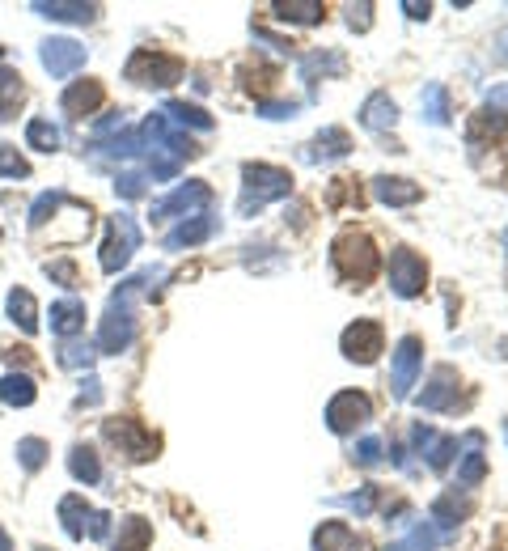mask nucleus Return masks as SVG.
<instances>
[{"instance_id": "1", "label": "nucleus", "mask_w": 508, "mask_h": 551, "mask_svg": "<svg viewBox=\"0 0 508 551\" xmlns=\"http://www.w3.org/2000/svg\"><path fill=\"white\" fill-rule=\"evenodd\" d=\"M132 297H136V284H132V280H123V284H119V293L111 297V306H106L102 327H98V344H94L98 352H123V348H132V340H136Z\"/></svg>"}, {"instance_id": "2", "label": "nucleus", "mask_w": 508, "mask_h": 551, "mask_svg": "<svg viewBox=\"0 0 508 551\" xmlns=\"http://www.w3.org/2000/svg\"><path fill=\"white\" fill-rule=\"evenodd\" d=\"M242 179H246L242 200H238V212H242V217H250V212L267 208L271 200H284V195L293 191V174L280 170V166H263V162H254V166L242 170Z\"/></svg>"}, {"instance_id": "3", "label": "nucleus", "mask_w": 508, "mask_h": 551, "mask_svg": "<svg viewBox=\"0 0 508 551\" xmlns=\"http://www.w3.org/2000/svg\"><path fill=\"white\" fill-rule=\"evenodd\" d=\"M331 263L343 280L352 284H369L377 276V246L365 234H339L331 246Z\"/></svg>"}, {"instance_id": "4", "label": "nucleus", "mask_w": 508, "mask_h": 551, "mask_svg": "<svg viewBox=\"0 0 508 551\" xmlns=\"http://www.w3.org/2000/svg\"><path fill=\"white\" fill-rule=\"evenodd\" d=\"M127 81H136V85H149V90H170L174 81H183V60L178 56H166V51H149V47H140L132 60H127Z\"/></svg>"}, {"instance_id": "5", "label": "nucleus", "mask_w": 508, "mask_h": 551, "mask_svg": "<svg viewBox=\"0 0 508 551\" xmlns=\"http://www.w3.org/2000/svg\"><path fill=\"white\" fill-rule=\"evenodd\" d=\"M136 251H140V225L127 212H119V217H111V234L102 242V272H111V276L123 272Z\"/></svg>"}, {"instance_id": "6", "label": "nucleus", "mask_w": 508, "mask_h": 551, "mask_svg": "<svg viewBox=\"0 0 508 551\" xmlns=\"http://www.w3.org/2000/svg\"><path fill=\"white\" fill-rule=\"evenodd\" d=\"M60 522H64V530L72 539H81V535L106 539V535H111V518H106L102 509L85 505L81 496H64V501H60Z\"/></svg>"}, {"instance_id": "7", "label": "nucleus", "mask_w": 508, "mask_h": 551, "mask_svg": "<svg viewBox=\"0 0 508 551\" xmlns=\"http://www.w3.org/2000/svg\"><path fill=\"white\" fill-rule=\"evenodd\" d=\"M208 204H212V187H208V183H183V187H174L166 200L153 204V217H157V221H170V217H204Z\"/></svg>"}, {"instance_id": "8", "label": "nucleus", "mask_w": 508, "mask_h": 551, "mask_svg": "<svg viewBox=\"0 0 508 551\" xmlns=\"http://www.w3.org/2000/svg\"><path fill=\"white\" fill-rule=\"evenodd\" d=\"M373 420V403L369 395H360V390H343L326 403V424H331V433H356L360 424Z\"/></svg>"}, {"instance_id": "9", "label": "nucleus", "mask_w": 508, "mask_h": 551, "mask_svg": "<svg viewBox=\"0 0 508 551\" xmlns=\"http://www.w3.org/2000/svg\"><path fill=\"white\" fill-rule=\"evenodd\" d=\"M381 344H386V331H381V323H373V318H356V323L343 331V340H339L343 357L356 361V365H373Z\"/></svg>"}, {"instance_id": "10", "label": "nucleus", "mask_w": 508, "mask_h": 551, "mask_svg": "<svg viewBox=\"0 0 508 551\" xmlns=\"http://www.w3.org/2000/svg\"><path fill=\"white\" fill-rule=\"evenodd\" d=\"M102 437L111 441V446H119L123 458H132V462H144V458L157 454V437L144 433L136 420H106L102 424Z\"/></svg>"}, {"instance_id": "11", "label": "nucleus", "mask_w": 508, "mask_h": 551, "mask_svg": "<svg viewBox=\"0 0 508 551\" xmlns=\"http://www.w3.org/2000/svg\"><path fill=\"white\" fill-rule=\"evenodd\" d=\"M424 284H428V263L415 251H407V246H398L390 255V289L398 297H420Z\"/></svg>"}, {"instance_id": "12", "label": "nucleus", "mask_w": 508, "mask_h": 551, "mask_svg": "<svg viewBox=\"0 0 508 551\" xmlns=\"http://www.w3.org/2000/svg\"><path fill=\"white\" fill-rule=\"evenodd\" d=\"M420 365H424V344L407 335L403 344L394 352V373H390V386H394V399H407L415 378H420Z\"/></svg>"}, {"instance_id": "13", "label": "nucleus", "mask_w": 508, "mask_h": 551, "mask_svg": "<svg viewBox=\"0 0 508 551\" xmlns=\"http://www.w3.org/2000/svg\"><path fill=\"white\" fill-rule=\"evenodd\" d=\"M39 60H43V68L51 77H72L85 64V47L77 39H47L39 47Z\"/></svg>"}, {"instance_id": "14", "label": "nucleus", "mask_w": 508, "mask_h": 551, "mask_svg": "<svg viewBox=\"0 0 508 551\" xmlns=\"http://www.w3.org/2000/svg\"><path fill=\"white\" fill-rule=\"evenodd\" d=\"M420 407L424 412H449V407H458V373H453L449 365L432 369V378H428L424 395H420Z\"/></svg>"}, {"instance_id": "15", "label": "nucleus", "mask_w": 508, "mask_h": 551, "mask_svg": "<svg viewBox=\"0 0 508 551\" xmlns=\"http://www.w3.org/2000/svg\"><path fill=\"white\" fill-rule=\"evenodd\" d=\"M458 484L462 488H479L487 475V458H483V433H466L458 446Z\"/></svg>"}, {"instance_id": "16", "label": "nucleus", "mask_w": 508, "mask_h": 551, "mask_svg": "<svg viewBox=\"0 0 508 551\" xmlns=\"http://www.w3.org/2000/svg\"><path fill=\"white\" fill-rule=\"evenodd\" d=\"M106 90H102V81H72L64 98H60V111L72 115V119H85V115H94L98 106H102Z\"/></svg>"}, {"instance_id": "17", "label": "nucleus", "mask_w": 508, "mask_h": 551, "mask_svg": "<svg viewBox=\"0 0 508 551\" xmlns=\"http://www.w3.org/2000/svg\"><path fill=\"white\" fill-rule=\"evenodd\" d=\"M411 441L420 446V454L428 458L432 471H445L449 458L458 454V441H453V437H441L437 429H424V424H415V429H411Z\"/></svg>"}, {"instance_id": "18", "label": "nucleus", "mask_w": 508, "mask_h": 551, "mask_svg": "<svg viewBox=\"0 0 508 551\" xmlns=\"http://www.w3.org/2000/svg\"><path fill=\"white\" fill-rule=\"evenodd\" d=\"M373 195L390 208H407V204H420L424 200V187L411 183V179H373Z\"/></svg>"}, {"instance_id": "19", "label": "nucleus", "mask_w": 508, "mask_h": 551, "mask_svg": "<svg viewBox=\"0 0 508 551\" xmlns=\"http://www.w3.org/2000/svg\"><path fill=\"white\" fill-rule=\"evenodd\" d=\"M314 551H365V543L348 522H322L314 535Z\"/></svg>"}, {"instance_id": "20", "label": "nucleus", "mask_w": 508, "mask_h": 551, "mask_svg": "<svg viewBox=\"0 0 508 551\" xmlns=\"http://www.w3.org/2000/svg\"><path fill=\"white\" fill-rule=\"evenodd\" d=\"M34 13L51 17V22H77V26H89L98 17V5H81V0H39Z\"/></svg>"}, {"instance_id": "21", "label": "nucleus", "mask_w": 508, "mask_h": 551, "mask_svg": "<svg viewBox=\"0 0 508 551\" xmlns=\"http://www.w3.org/2000/svg\"><path fill=\"white\" fill-rule=\"evenodd\" d=\"M81 327H85V306L77 297H64L51 306V331H56L60 340H77Z\"/></svg>"}, {"instance_id": "22", "label": "nucleus", "mask_w": 508, "mask_h": 551, "mask_svg": "<svg viewBox=\"0 0 508 551\" xmlns=\"http://www.w3.org/2000/svg\"><path fill=\"white\" fill-rule=\"evenodd\" d=\"M360 119H365V128H373V132H390L398 123V106L390 94H369L365 106H360Z\"/></svg>"}, {"instance_id": "23", "label": "nucleus", "mask_w": 508, "mask_h": 551, "mask_svg": "<svg viewBox=\"0 0 508 551\" xmlns=\"http://www.w3.org/2000/svg\"><path fill=\"white\" fill-rule=\"evenodd\" d=\"M149 543H153V522L123 518L119 522V535L111 539V551H149Z\"/></svg>"}, {"instance_id": "24", "label": "nucleus", "mask_w": 508, "mask_h": 551, "mask_svg": "<svg viewBox=\"0 0 508 551\" xmlns=\"http://www.w3.org/2000/svg\"><path fill=\"white\" fill-rule=\"evenodd\" d=\"M212 229H216V221L204 212V217H191V221L178 225L174 234L166 238V246H170V251H183V246H199L204 238H212Z\"/></svg>"}, {"instance_id": "25", "label": "nucleus", "mask_w": 508, "mask_h": 551, "mask_svg": "<svg viewBox=\"0 0 508 551\" xmlns=\"http://www.w3.org/2000/svg\"><path fill=\"white\" fill-rule=\"evenodd\" d=\"M348 149H352V136L348 132H343V128H326V132H318V140L310 145V153H305V157H310V162H331V157H343Z\"/></svg>"}, {"instance_id": "26", "label": "nucleus", "mask_w": 508, "mask_h": 551, "mask_svg": "<svg viewBox=\"0 0 508 551\" xmlns=\"http://www.w3.org/2000/svg\"><path fill=\"white\" fill-rule=\"evenodd\" d=\"M34 395H39V390H34L30 373H5V378H0V399L9 407H30Z\"/></svg>"}, {"instance_id": "27", "label": "nucleus", "mask_w": 508, "mask_h": 551, "mask_svg": "<svg viewBox=\"0 0 508 551\" xmlns=\"http://www.w3.org/2000/svg\"><path fill=\"white\" fill-rule=\"evenodd\" d=\"M271 9H276L280 22H297V26H314L326 13L318 0H280V5H271Z\"/></svg>"}, {"instance_id": "28", "label": "nucleus", "mask_w": 508, "mask_h": 551, "mask_svg": "<svg viewBox=\"0 0 508 551\" xmlns=\"http://www.w3.org/2000/svg\"><path fill=\"white\" fill-rule=\"evenodd\" d=\"M9 318H13V323L22 327L26 335L39 331V306H34V297H30L26 289H13V293H9Z\"/></svg>"}, {"instance_id": "29", "label": "nucleus", "mask_w": 508, "mask_h": 551, "mask_svg": "<svg viewBox=\"0 0 508 551\" xmlns=\"http://www.w3.org/2000/svg\"><path fill=\"white\" fill-rule=\"evenodd\" d=\"M68 471H72V479H77V484H98V479H102L98 454L89 450V446H72V454H68Z\"/></svg>"}, {"instance_id": "30", "label": "nucleus", "mask_w": 508, "mask_h": 551, "mask_svg": "<svg viewBox=\"0 0 508 551\" xmlns=\"http://www.w3.org/2000/svg\"><path fill=\"white\" fill-rule=\"evenodd\" d=\"M26 145L39 153H56L60 149V128L51 119H30L26 123Z\"/></svg>"}, {"instance_id": "31", "label": "nucleus", "mask_w": 508, "mask_h": 551, "mask_svg": "<svg viewBox=\"0 0 508 551\" xmlns=\"http://www.w3.org/2000/svg\"><path fill=\"white\" fill-rule=\"evenodd\" d=\"M343 68H348V64H343L339 51H314V56L301 60V77L305 81H318V73L326 77V73H343Z\"/></svg>"}, {"instance_id": "32", "label": "nucleus", "mask_w": 508, "mask_h": 551, "mask_svg": "<svg viewBox=\"0 0 508 551\" xmlns=\"http://www.w3.org/2000/svg\"><path fill=\"white\" fill-rule=\"evenodd\" d=\"M161 115L174 119V123H183V128H199V132L212 128V115L199 111V106H191V102H166V111H161Z\"/></svg>"}, {"instance_id": "33", "label": "nucleus", "mask_w": 508, "mask_h": 551, "mask_svg": "<svg viewBox=\"0 0 508 551\" xmlns=\"http://www.w3.org/2000/svg\"><path fill=\"white\" fill-rule=\"evenodd\" d=\"M466 513H470V505H466V501H458V492H449V496H441V501L432 505V522L449 530V526H458V522L466 518Z\"/></svg>"}, {"instance_id": "34", "label": "nucleus", "mask_w": 508, "mask_h": 551, "mask_svg": "<svg viewBox=\"0 0 508 551\" xmlns=\"http://www.w3.org/2000/svg\"><path fill=\"white\" fill-rule=\"evenodd\" d=\"M424 115H428V123H449V94H445V85H428L424 90Z\"/></svg>"}, {"instance_id": "35", "label": "nucleus", "mask_w": 508, "mask_h": 551, "mask_svg": "<svg viewBox=\"0 0 508 551\" xmlns=\"http://www.w3.org/2000/svg\"><path fill=\"white\" fill-rule=\"evenodd\" d=\"M437 539H441L437 530H432L428 522H420L403 543H394V547H386V551H437Z\"/></svg>"}, {"instance_id": "36", "label": "nucleus", "mask_w": 508, "mask_h": 551, "mask_svg": "<svg viewBox=\"0 0 508 551\" xmlns=\"http://www.w3.org/2000/svg\"><path fill=\"white\" fill-rule=\"evenodd\" d=\"M17 462H22L26 471H39L43 462H47V441H39V437H22V441H17Z\"/></svg>"}, {"instance_id": "37", "label": "nucleus", "mask_w": 508, "mask_h": 551, "mask_svg": "<svg viewBox=\"0 0 508 551\" xmlns=\"http://www.w3.org/2000/svg\"><path fill=\"white\" fill-rule=\"evenodd\" d=\"M94 357H98V352L94 348H89V344H81V340H64V348H60V365L64 369H89V365H94Z\"/></svg>"}, {"instance_id": "38", "label": "nucleus", "mask_w": 508, "mask_h": 551, "mask_svg": "<svg viewBox=\"0 0 508 551\" xmlns=\"http://www.w3.org/2000/svg\"><path fill=\"white\" fill-rule=\"evenodd\" d=\"M64 204V191H43L39 200H34V208H30V225L39 229V225H47L51 217H56V208Z\"/></svg>"}, {"instance_id": "39", "label": "nucleus", "mask_w": 508, "mask_h": 551, "mask_svg": "<svg viewBox=\"0 0 508 551\" xmlns=\"http://www.w3.org/2000/svg\"><path fill=\"white\" fill-rule=\"evenodd\" d=\"M0 174L5 179H30V162L13 145H0Z\"/></svg>"}, {"instance_id": "40", "label": "nucleus", "mask_w": 508, "mask_h": 551, "mask_svg": "<svg viewBox=\"0 0 508 551\" xmlns=\"http://www.w3.org/2000/svg\"><path fill=\"white\" fill-rule=\"evenodd\" d=\"M339 505H348V509H356L360 518H365V513H373V505H377V488H360L352 496H339Z\"/></svg>"}, {"instance_id": "41", "label": "nucleus", "mask_w": 508, "mask_h": 551, "mask_svg": "<svg viewBox=\"0 0 508 551\" xmlns=\"http://www.w3.org/2000/svg\"><path fill=\"white\" fill-rule=\"evenodd\" d=\"M352 458L360 462V467H377V462H381V437H365Z\"/></svg>"}, {"instance_id": "42", "label": "nucleus", "mask_w": 508, "mask_h": 551, "mask_svg": "<svg viewBox=\"0 0 508 551\" xmlns=\"http://www.w3.org/2000/svg\"><path fill=\"white\" fill-rule=\"evenodd\" d=\"M47 276L60 280L64 289H72V284H77V263H72V259H56V263H47Z\"/></svg>"}, {"instance_id": "43", "label": "nucleus", "mask_w": 508, "mask_h": 551, "mask_svg": "<svg viewBox=\"0 0 508 551\" xmlns=\"http://www.w3.org/2000/svg\"><path fill=\"white\" fill-rule=\"evenodd\" d=\"M22 98V77L13 68H0V102H17Z\"/></svg>"}, {"instance_id": "44", "label": "nucleus", "mask_w": 508, "mask_h": 551, "mask_svg": "<svg viewBox=\"0 0 508 551\" xmlns=\"http://www.w3.org/2000/svg\"><path fill=\"white\" fill-rule=\"evenodd\" d=\"M144 179H149V174H119L115 191L123 195V200H136V195H144Z\"/></svg>"}, {"instance_id": "45", "label": "nucleus", "mask_w": 508, "mask_h": 551, "mask_svg": "<svg viewBox=\"0 0 508 551\" xmlns=\"http://www.w3.org/2000/svg\"><path fill=\"white\" fill-rule=\"evenodd\" d=\"M259 115L263 119H293L297 115V102H259Z\"/></svg>"}, {"instance_id": "46", "label": "nucleus", "mask_w": 508, "mask_h": 551, "mask_svg": "<svg viewBox=\"0 0 508 551\" xmlns=\"http://www.w3.org/2000/svg\"><path fill=\"white\" fill-rule=\"evenodd\" d=\"M348 26L352 30H369L373 26V5H352L348 9Z\"/></svg>"}, {"instance_id": "47", "label": "nucleus", "mask_w": 508, "mask_h": 551, "mask_svg": "<svg viewBox=\"0 0 508 551\" xmlns=\"http://www.w3.org/2000/svg\"><path fill=\"white\" fill-rule=\"evenodd\" d=\"M483 106H492V111H500V115H508V85H496L492 94H487V102Z\"/></svg>"}, {"instance_id": "48", "label": "nucleus", "mask_w": 508, "mask_h": 551, "mask_svg": "<svg viewBox=\"0 0 508 551\" xmlns=\"http://www.w3.org/2000/svg\"><path fill=\"white\" fill-rule=\"evenodd\" d=\"M403 13L411 17V22H424V17L432 13V5H415V0H403Z\"/></svg>"}, {"instance_id": "49", "label": "nucleus", "mask_w": 508, "mask_h": 551, "mask_svg": "<svg viewBox=\"0 0 508 551\" xmlns=\"http://www.w3.org/2000/svg\"><path fill=\"white\" fill-rule=\"evenodd\" d=\"M13 106H17V102H0V123H5V119L13 115Z\"/></svg>"}, {"instance_id": "50", "label": "nucleus", "mask_w": 508, "mask_h": 551, "mask_svg": "<svg viewBox=\"0 0 508 551\" xmlns=\"http://www.w3.org/2000/svg\"><path fill=\"white\" fill-rule=\"evenodd\" d=\"M0 551H13V543H9V535H5V526H0Z\"/></svg>"}, {"instance_id": "51", "label": "nucleus", "mask_w": 508, "mask_h": 551, "mask_svg": "<svg viewBox=\"0 0 508 551\" xmlns=\"http://www.w3.org/2000/svg\"><path fill=\"white\" fill-rule=\"evenodd\" d=\"M500 47H504V51H500V56L508 60V34H500Z\"/></svg>"}, {"instance_id": "52", "label": "nucleus", "mask_w": 508, "mask_h": 551, "mask_svg": "<svg viewBox=\"0 0 508 551\" xmlns=\"http://www.w3.org/2000/svg\"><path fill=\"white\" fill-rule=\"evenodd\" d=\"M34 551H47V547H34Z\"/></svg>"}, {"instance_id": "53", "label": "nucleus", "mask_w": 508, "mask_h": 551, "mask_svg": "<svg viewBox=\"0 0 508 551\" xmlns=\"http://www.w3.org/2000/svg\"><path fill=\"white\" fill-rule=\"evenodd\" d=\"M504 437H508V424H504Z\"/></svg>"}]
</instances>
